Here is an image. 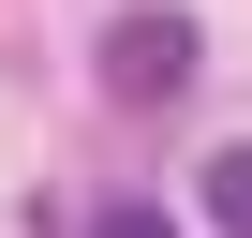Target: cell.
<instances>
[{
    "label": "cell",
    "mask_w": 252,
    "mask_h": 238,
    "mask_svg": "<svg viewBox=\"0 0 252 238\" xmlns=\"http://www.w3.org/2000/svg\"><path fill=\"white\" fill-rule=\"evenodd\" d=\"M208 223L252 238V149H208Z\"/></svg>",
    "instance_id": "obj_2"
},
{
    "label": "cell",
    "mask_w": 252,
    "mask_h": 238,
    "mask_svg": "<svg viewBox=\"0 0 252 238\" xmlns=\"http://www.w3.org/2000/svg\"><path fill=\"white\" fill-rule=\"evenodd\" d=\"M89 238H178L163 208H89Z\"/></svg>",
    "instance_id": "obj_3"
},
{
    "label": "cell",
    "mask_w": 252,
    "mask_h": 238,
    "mask_svg": "<svg viewBox=\"0 0 252 238\" xmlns=\"http://www.w3.org/2000/svg\"><path fill=\"white\" fill-rule=\"evenodd\" d=\"M193 45H208V30L178 15V0H134V15L104 30V89H119V104H178V89H193Z\"/></svg>",
    "instance_id": "obj_1"
}]
</instances>
